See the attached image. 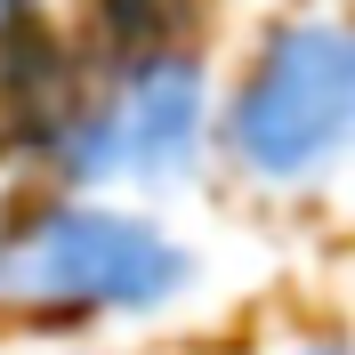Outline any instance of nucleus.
<instances>
[{
  "instance_id": "nucleus-1",
  "label": "nucleus",
  "mask_w": 355,
  "mask_h": 355,
  "mask_svg": "<svg viewBox=\"0 0 355 355\" xmlns=\"http://www.w3.org/2000/svg\"><path fill=\"white\" fill-rule=\"evenodd\" d=\"M194 283V250L113 202H41L0 226V307L17 315H154Z\"/></svg>"
},
{
  "instance_id": "nucleus-2",
  "label": "nucleus",
  "mask_w": 355,
  "mask_h": 355,
  "mask_svg": "<svg viewBox=\"0 0 355 355\" xmlns=\"http://www.w3.org/2000/svg\"><path fill=\"white\" fill-rule=\"evenodd\" d=\"M226 154L259 186H315L355 154V24L291 17L226 105Z\"/></svg>"
},
{
  "instance_id": "nucleus-3",
  "label": "nucleus",
  "mask_w": 355,
  "mask_h": 355,
  "mask_svg": "<svg viewBox=\"0 0 355 355\" xmlns=\"http://www.w3.org/2000/svg\"><path fill=\"white\" fill-rule=\"evenodd\" d=\"M202 146H210V73L194 57H146L49 137V162L73 186H170L202 162Z\"/></svg>"
},
{
  "instance_id": "nucleus-4",
  "label": "nucleus",
  "mask_w": 355,
  "mask_h": 355,
  "mask_svg": "<svg viewBox=\"0 0 355 355\" xmlns=\"http://www.w3.org/2000/svg\"><path fill=\"white\" fill-rule=\"evenodd\" d=\"M299 355H323V347H299ZM331 355H347V347H331Z\"/></svg>"
},
{
  "instance_id": "nucleus-5",
  "label": "nucleus",
  "mask_w": 355,
  "mask_h": 355,
  "mask_svg": "<svg viewBox=\"0 0 355 355\" xmlns=\"http://www.w3.org/2000/svg\"><path fill=\"white\" fill-rule=\"evenodd\" d=\"M0 17H8V0H0Z\"/></svg>"
}]
</instances>
